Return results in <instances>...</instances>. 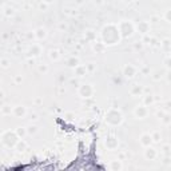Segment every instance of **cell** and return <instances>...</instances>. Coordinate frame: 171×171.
Wrapping results in <instances>:
<instances>
[{
    "instance_id": "1",
    "label": "cell",
    "mask_w": 171,
    "mask_h": 171,
    "mask_svg": "<svg viewBox=\"0 0 171 171\" xmlns=\"http://www.w3.org/2000/svg\"><path fill=\"white\" fill-rule=\"evenodd\" d=\"M102 42L106 44V46H115L120 42V36L119 34V30H118V25L116 24H107L103 27L102 30Z\"/></svg>"
},
{
    "instance_id": "2",
    "label": "cell",
    "mask_w": 171,
    "mask_h": 171,
    "mask_svg": "<svg viewBox=\"0 0 171 171\" xmlns=\"http://www.w3.org/2000/svg\"><path fill=\"white\" fill-rule=\"evenodd\" d=\"M104 120L109 126H112V127H116V126H120L124 120L123 114L120 112V110L118 109H110L106 112L104 115Z\"/></svg>"
},
{
    "instance_id": "3",
    "label": "cell",
    "mask_w": 171,
    "mask_h": 171,
    "mask_svg": "<svg viewBox=\"0 0 171 171\" xmlns=\"http://www.w3.org/2000/svg\"><path fill=\"white\" fill-rule=\"evenodd\" d=\"M118 30H119V34L123 39H127V38H131L134 31H135V25L132 24V21L130 20H122L119 21L118 24Z\"/></svg>"
},
{
    "instance_id": "4",
    "label": "cell",
    "mask_w": 171,
    "mask_h": 171,
    "mask_svg": "<svg viewBox=\"0 0 171 171\" xmlns=\"http://www.w3.org/2000/svg\"><path fill=\"white\" fill-rule=\"evenodd\" d=\"M19 136L16 135L15 131H11V130H7V131H4L2 134V143L4 146H6L7 148H12L15 147V145L17 143V141H19Z\"/></svg>"
},
{
    "instance_id": "5",
    "label": "cell",
    "mask_w": 171,
    "mask_h": 171,
    "mask_svg": "<svg viewBox=\"0 0 171 171\" xmlns=\"http://www.w3.org/2000/svg\"><path fill=\"white\" fill-rule=\"evenodd\" d=\"M94 92H95V88H94V86L90 84V83H83V84H80L79 88H78L79 96L83 98V99H90V98H92Z\"/></svg>"
},
{
    "instance_id": "6",
    "label": "cell",
    "mask_w": 171,
    "mask_h": 171,
    "mask_svg": "<svg viewBox=\"0 0 171 171\" xmlns=\"http://www.w3.org/2000/svg\"><path fill=\"white\" fill-rule=\"evenodd\" d=\"M104 145L107 147V150L114 151L119 146V139L116 138L115 135H109V136H106V139H104Z\"/></svg>"
},
{
    "instance_id": "7",
    "label": "cell",
    "mask_w": 171,
    "mask_h": 171,
    "mask_svg": "<svg viewBox=\"0 0 171 171\" xmlns=\"http://www.w3.org/2000/svg\"><path fill=\"white\" fill-rule=\"evenodd\" d=\"M134 115L136 119H146L148 116V109L147 106L142 104V106H138L136 109L134 110Z\"/></svg>"
},
{
    "instance_id": "8",
    "label": "cell",
    "mask_w": 171,
    "mask_h": 171,
    "mask_svg": "<svg viewBox=\"0 0 171 171\" xmlns=\"http://www.w3.org/2000/svg\"><path fill=\"white\" fill-rule=\"evenodd\" d=\"M123 75H124V78H127V79H132L134 76L136 75V67L132 64H126L123 67Z\"/></svg>"
},
{
    "instance_id": "9",
    "label": "cell",
    "mask_w": 171,
    "mask_h": 171,
    "mask_svg": "<svg viewBox=\"0 0 171 171\" xmlns=\"http://www.w3.org/2000/svg\"><path fill=\"white\" fill-rule=\"evenodd\" d=\"M135 28H136V31H138L139 34L147 35L148 32H150V23H148V21H145V20H143V21H139Z\"/></svg>"
},
{
    "instance_id": "10",
    "label": "cell",
    "mask_w": 171,
    "mask_h": 171,
    "mask_svg": "<svg viewBox=\"0 0 171 171\" xmlns=\"http://www.w3.org/2000/svg\"><path fill=\"white\" fill-rule=\"evenodd\" d=\"M12 115L16 116V118H24V116L27 115V109L24 106H21V104L15 106L12 109Z\"/></svg>"
},
{
    "instance_id": "11",
    "label": "cell",
    "mask_w": 171,
    "mask_h": 171,
    "mask_svg": "<svg viewBox=\"0 0 171 171\" xmlns=\"http://www.w3.org/2000/svg\"><path fill=\"white\" fill-rule=\"evenodd\" d=\"M156 155H158V152H156V150L154 147H151V146H148L146 147V150H145V158L147 160H154L156 158Z\"/></svg>"
},
{
    "instance_id": "12",
    "label": "cell",
    "mask_w": 171,
    "mask_h": 171,
    "mask_svg": "<svg viewBox=\"0 0 171 171\" xmlns=\"http://www.w3.org/2000/svg\"><path fill=\"white\" fill-rule=\"evenodd\" d=\"M139 142H141V145H142L143 147H148V146H151V143H152L151 134H148V132L142 134V135H141V139H139Z\"/></svg>"
},
{
    "instance_id": "13",
    "label": "cell",
    "mask_w": 171,
    "mask_h": 171,
    "mask_svg": "<svg viewBox=\"0 0 171 171\" xmlns=\"http://www.w3.org/2000/svg\"><path fill=\"white\" fill-rule=\"evenodd\" d=\"M40 53H42V46L40 44H36V43H34L32 46L30 47L28 49V55L30 56H40Z\"/></svg>"
},
{
    "instance_id": "14",
    "label": "cell",
    "mask_w": 171,
    "mask_h": 171,
    "mask_svg": "<svg viewBox=\"0 0 171 171\" xmlns=\"http://www.w3.org/2000/svg\"><path fill=\"white\" fill-rule=\"evenodd\" d=\"M34 35H35V39L44 40V39L47 38V30L43 28V27H38V28L34 31Z\"/></svg>"
},
{
    "instance_id": "15",
    "label": "cell",
    "mask_w": 171,
    "mask_h": 171,
    "mask_svg": "<svg viewBox=\"0 0 171 171\" xmlns=\"http://www.w3.org/2000/svg\"><path fill=\"white\" fill-rule=\"evenodd\" d=\"M74 70H75V75L78 76V78H83V76H86V75L88 74V71H87V68H86V66H83V64L76 66Z\"/></svg>"
},
{
    "instance_id": "16",
    "label": "cell",
    "mask_w": 171,
    "mask_h": 171,
    "mask_svg": "<svg viewBox=\"0 0 171 171\" xmlns=\"http://www.w3.org/2000/svg\"><path fill=\"white\" fill-rule=\"evenodd\" d=\"M130 94H131L132 96H139V95H142L143 94V87L141 84H134L131 90H130Z\"/></svg>"
},
{
    "instance_id": "17",
    "label": "cell",
    "mask_w": 171,
    "mask_h": 171,
    "mask_svg": "<svg viewBox=\"0 0 171 171\" xmlns=\"http://www.w3.org/2000/svg\"><path fill=\"white\" fill-rule=\"evenodd\" d=\"M94 43V51H95L96 53H103L104 52V49H106V44L103 43V42H92Z\"/></svg>"
},
{
    "instance_id": "18",
    "label": "cell",
    "mask_w": 171,
    "mask_h": 171,
    "mask_svg": "<svg viewBox=\"0 0 171 171\" xmlns=\"http://www.w3.org/2000/svg\"><path fill=\"white\" fill-rule=\"evenodd\" d=\"M79 64H80V60H79L78 56H71L67 59V66H68L70 68H75V67L79 66Z\"/></svg>"
},
{
    "instance_id": "19",
    "label": "cell",
    "mask_w": 171,
    "mask_h": 171,
    "mask_svg": "<svg viewBox=\"0 0 171 171\" xmlns=\"http://www.w3.org/2000/svg\"><path fill=\"white\" fill-rule=\"evenodd\" d=\"M15 148L17 150V152H24V151L27 150V142L23 141V138L19 139V141H17V143L15 145Z\"/></svg>"
},
{
    "instance_id": "20",
    "label": "cell",
    "mask_w": 171,
    "mask_h": 171,
    "mask_svg": "<svg viewBox=\"0 0 171 171\" xmlns=\"http://www.w3.org/2000/svg\"><path fill=\"white\" fill-rule=\"evenodd\" d=\"M48 58H49V59H51L52 62H58V60L60 59V52L58 51V49H49Z\"/></svg>"
},
{
    "instance_id": "21",
    "label": "cell",
    "mask_w": 171,
    "mask_h": 171,
    "mask_svg": "<svg viewBox=\"0 0 171 171\" xmlns=\"http://www.w3.org/2000/svg\"><path fill=\"white\" fill-rule=\"evenodd\" d=\"M84 39L87 40V42H95L96 40V34L92 30H87L84 34Z\"/></svg>"
},
{
    "instance_id": "22",
    "label": "cell",
    "mask_w": 171,
    "mask_h": 171,
    "mask_svg": "<svg viewBox=\"0 0 171 171\" xmlns=\"http://www.w3.org/2000/svg\"><path fill=\"white\" fill-rule=\"evenodd\" d=\"M110 169L114 170V171H120L123 169V164H122V162L120 160H112L110 163Z\"/></svg>"
},
{
    "instance_id": "23",
    "label": "cell",
    "mask_w": 171,
    "mask_h": 171,
    "mask_svg": "<svg viewBox=\"0 0 171 171\" xmlns=\"http://www.w3.org/2000/svg\"><path fill=\"white\" fill-rule=\"evenodd\" d=\"M25 128H27V134H28V135H35V134L39 132V127H38V126H35V124H31V126H28V127H25Z\"/></svg>"
},
{
    "instance_id": "24",
    "label": "cell",
    "mask_w": 171,
    "mask_h": 171,
    "mask_svg": "<svg viewBox=\"0 0 171 171\" xmlns=\"http://www.w3.org/2000/svg\"><path fill=\"white\" fill-rule=\"evenodd\" d=\"M154 102H155V99L152 95H146L143 98V104L145 106H151V104H154Z\"/></svg>"
},
{
    "instance_id": "25",
    "label": "cell",
    "mask_w": 171,
    "mask_h": 171,
    "mask_svg": "<svg viewBox=\"0 0 171 171\" xmlns=\"http://www.w3.org/2000/svg\"><path fill=\"white\" fill-rule=\"evenodd\" d=\"M15 132H16V135L19 138H24L25 135H27V128L25 127H17L16 130H15Z\"/></svg>"
},
{
    "instance_id": "26",
    "label": "cell",
    "mask_w": 171,
    "mask_h": 171,
    "mask_svg": "<svg viewBox=\"0 0 171 171\" xmlns=\"http://www.w3.org/2000/svg\"><path fill=\"white\" fill-rule=\"evenodd\" d=\"M0 110H2L3 115H11L12 114V109H11V106H8V104L0 107Z\"/></svg>"
},
{
    "instance_id": "27",
    "label": "cell",
    "mask_w": 171,
    "mask_h": 171,
    "mask_svg": "<svg viewBox=\"0 0 171 171\" xmlns=\"http://www.w3.org/2000/svg\"><path fill=\"white\" fill-rule=\"evenodd\" d=\"M151 138H152V142L159 143V142H160V139H162V135H160L159 131H155V132H152V134H151Z\"/></svg>"
},
{
    "instance_id": "28",
    "label": "cell",
    "mask_w": 171,
    "mask_h": 171,
    "mask_svg": "<svg viewBox=\"0 0 171 171\" xmlns=\"http://www.w3.org/2000/svg\"><path fill=\"white\" fill-rule=\"evenodd\" d=\"M160 120H162V123H163V124L169 126L170 122H171V116H170V114H164V115L160 118Z\"/></svg>"
},
{
    "instance_id": "29",
    "label": "cell",
    "mask_w": 171,
    "mask_h": 171,
    "mask_svg": "<svg viewBox=\"0 0 171 171\" xmlns=\"http://www.w3.org/2000/svg\"><path fill=\"white\" fill-rule=\"evenodd\" d=\"M4 15H6L7 17H12L13 15H15V10H13V8H6Z\"/></svg>"
},
{
    "instance_id": "30",
    "label": "cell",
    "mask_w": 171,
    "mask_h": 171,
    "mask_svg": "<svg viewBox=\"0 0 171 171\" xmlns=\"http://www.w3.org/2000/svg\"><path fill=\"white\" fill-rule=\"evenodd\" d=\"M162 48L166 49V51H169L170 49V39H164L163 42H162Z\"/></svg>"
},
{
    "instance_id": "31",
    "label": "cell",
    "mask_w": 171,
    "mask_h": 171,
    "mask_svg": "<svg viewBox=\"0 0 171 171\" xmlns=\"http://www.w3.org/2000/svg\"><path fill=\"white\" fill-rule=\"evenodd\" d=\"M162 74H163L162 71H155L154 75H152V79H154V80H160L162 78H163V75H162Z\"/></svg>"
},
{
    "instance_id": "32",
    "label": "cell",
    "mask_w": 171,
    "mask_h": 171,
    "mask_svg": "<svg viewBox=\"0 0 171 171\" xmlns=\"http://www.w3.org/2000/svg\"><path fill=\"white\" fill-rule=\"evenodd\" d=\"M0 66H2L3 68H7V67L10 66V60L8 59H0Z\"/></svg>"
},
{
    "instance_id": "33",
    "label": "cell",
    "mask_w": 171,
    "mask_h": 171,
    "mask_svg": "<svg viewBox=\"0 0 171 171\" xmlns=\"http://www.w3.org/2000/svg\"><path fill=\"white\" fill-rule=\"evenodd\" d=\"M86 68H87V71H90V72H94V71H95V66H94V63H88V64H86Z\"/></svg>"
},
{
    "instance_id": "34",
    "label": "cell",
    "mask_w": 171,
    "mask_h": 171,
    "mask_svg": "<svg viewBox=\"0 0 171 171\" xmlns=\"http://www.w3.org/2000/svg\"><path fill=\"white\" fill-rule=\"evenodd\" d=\"M39 71H40V72H44V74H46L47 71H48V66H46V64L39 66Z\"/></svg>"
},
{
    "instance_id": "35",
    "label": "cell",
    "mask_w": 171,
    "mask_h": 171,
    "mask_svg": "<svg viewBox=\"0 0 171 171\" xmlns=\"http://www.w3.org/2000/svg\"><path fill=\"white\" fill-rule=\"evenodd\" d=\"M170 10H167L166 11V13H164V19H166V21H170Z\"/></svg>"
},
{
    "instance_id": "36",
    "label": "cell",
    "mask_w": 171,
    "mask_h": 171,
    "mask_svg": "<svg viewBox=\"0 0 171 171\" xmlns=\"http://www.w3.org/2000/svg\"><path fill=\"white\" fill-rule=\"evenodd\" d=\"M164 64H166V68H170V58H166V60H164Z\"/></svg>"
},
{
    "instance_id": "37",
    "label": "cell",
    "mask_w": 171,
    "mask_h": 171,
    "mask_svg": "<svg viewBox=\"0 0 171 171\" xmlns=\"http://www.w3.org/2000/svg\"><path fill=\"white\" fill-rule=\"evenodd\" d=\"M164 114H166V112H164V111H158V112H156V116H158V118L160 119V118H162V116H163Z\"/></svg>"
},
{
    "instance_id": "38",
    "label": "cell",
    "mask_w": 171,
    "mask_h": 171,
    "mask_svg": "<svg viewBox=\"0 0 171 171\" xmlns=\"http://www.w3.org/2000/svg\"><path fill=\"white\" fill-rule=\"evenodd\" d=\"M47 6H48V4H46V3L43 2V3L39 6V8H40V10H46V8H47Z\"/></svg>"
},
{
    "instance_id": "39",
    "label": "cell",
    "mask_w": 171,
    "mask_h": 171,
    "mask_svg": "<svg viewBox=\"0 0 171 171\" xmlns=\"http://www.w3.org/2000/svg\"><path fill=\"white\" fill-rule=\"evenodd\" d=\"M163 150H164L166 154H169V152H170V146H169V145H166V146L163 147Z\"/></svg>"
},
{
    "instance_id": "40",
    "label": "cell",
    "mask_w": 171,
    "mask_h": 171,
    "mask_svg": "<svg viewBox=\"0 0 171 171\" xmlns=\"http://www.w3.org/2000/svg\"><path fill=\"white\" fill-rule=\"evenodd\" d=\"M94 3L98 4V6H100V4H103V0H94Z\"/></svg>"
},
{
    "instance_id": "41",
    "label": "cell",
    "mask_w": 171,
    "mask_h": 171,
    "mask_svg": "<svg viewBox=\"0 0 171 171\" xmlns=\"http://www.w3.org/2000/svg\"><path fill=\"white\" fill-rule=\"evenodd\" d=\"M31 119H32V120H36V119H38V115H36V114H32V115H31Z\"/></svg>"
},
{
    "instance_id": "42",
    "label": "cell",
    "mask_w": 171,
    "mask_h": 171,
    "mask_svg": "<svg viewBox=\"0 0 171 171\" xmlns=\"http://www.w3.org/2000/svg\"><path fill=\"white\" fill-rule=\"evenodd\" d=\"M15 82H16V83H20V82H21V78H20V76H16Z\"/></svg>"
},
{
    "instance_id": "43",
    "label": "cell",
    "mask_w": 171,
    "mask_h": 171,
    "mask_svg": "<svg viewBox=\"0 0 171 171\" xmlns=\"http://www.w3.org/2000/svg\"><path fill=\"white\" fill-rule=\"evenodd\" d=\"M43 2L46 4H51V3H53V0H43Z\"/></svg>"
},
{
    "instance_id": "44",
    "label": "cell",
    "mask_w": 171,
    "mask_h": 171,
    "mask_svg": "<svg viewBox=\"0 0 171 171\" xmlns=\"http://www.w3.org/2000/svg\"><path fill=\"white\" fill-rule=\"evenodd\" d=\"M76 4H79V6L80 4H83V0H76Z\"/></svg>"
},
{
    "instance_id": "45",
    "label": "cell",
    "mask_w": 171,
    "mask_h": 171,
    "mask_svg": "<svg viewBox=\"0 0 171 171\" xmlns=\"http://www.w3.org/2000/svg\"><path fill=\"white\" fill-rule=\"evenodd\" d=\"M4 4V0H0V6H3Z\"/></svg>"
},
{
    "instance_id": "46",
    "label": "cell",
    "mask_w": 171,
    "mask_h": 171,
    "mask_svg": "<svg viewBox=\"0 0 171 171\" xmlns=\"http://www.w3.org/2000/svg\"><path fill=\"white\" fill-rule=\"evenodd\" d=\"M124 2H127V3H130V2H131V0H124Z\"/></svg>"
},
{
    "instance_id": "47",
    "label": "cell",
    "mask_w": 171,
    "mask_h": 171,
    "mask_svg": "<svg viewBox=\"0 0 171 171\" xmlns=\"http://www.w3.org/2000/svg\"><path fill=\"white\" fill-rule=\"evenodd\" d=\"M0 86H2V83H0Z\"/></svg>"
}]
</instances>
